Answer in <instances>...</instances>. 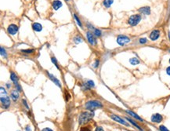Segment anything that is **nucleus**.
I'll list each match as a JSON object with an SVG mask.
<instances>
[{
	"mask_svg": "<svg viewBox=\"0 0 170 131\" xmlns=\"http://www.w3.org/2000/svg\"><path fill=\"white\" fill-rule=\"evenodd\" d=\"M94 116V113L91 112V111H83L80 114L78 118V122L80 125L89 122L90 119H92Z\"/></svg>",
	"mask_w": 170,
	"mask_h": 131,
	"instance_id": "1",
	"label": "nucleus"
},
{
	"mask_svg": "<svg viewBox=\"0 0 170 131\" xmlns=\"http://www.w3.org/2000/svg\"><path fill=\"white\" fill-rule=\"evenodd\" d=\"M85 107L87 110H89L90 111H93L97 108H101L103 107L102 103L97 100H93V101H89L86 102V104H85Z\"/></svg>",
	"mask_w": 170,
	"mask_h": 131,
	"instance_id": "2",
	"label": "nucleus"
},
{
	"mask_svg": "<svg viewBox=\"0 0 170 131\" xmlns=\"http://www.w3.org/2000/svg\"><path fill=\"white\" fill-rule=\"evenodd\" d=\"M141 21V16L139 14H134L132 15L129 18L128 23L131 26H136Z\"/></svg>",
	"mask_w": 170,
	"mask_h": 131,
	"instance_id": "3",
	"label": "nucleus"
},
{
	"mask_svg": "<svg viewBox=\"0 0 170 131\" xmlns=\"http://www.w3.org/2000/svg\"><path fill=\"white\" fill-rule=\"evenodd\" d=\"M131 39L128 36L126 35H119L117 37V43L118 44L119 46H125L126 44L129 43Z\"/></svg>",
	"mask_w": 170,
	"mask_h": 131,
	"instance_id": "4",
	"label": "nucleus"
},
{
	"mask_svg": "<svg viewBox=\"0 0 170 131\" xmlns=\"http://www.w3.org/2000/svg\"><path fill=\"white\" fill-rule=\"evenodd\" d=\"M110 117L113 119L114 121L118 122V123L123 125V126H129V124L128 123V121L126 120L125 119H122V117H120L119 115H114V114H111Z\"/></svg>",
	"mask_w": 170,
	"mask_h": 131,
	"instance_id": "5",
	"label": "nucleus"
},
{
	"mask_svg": "<svg viewBox=\"0 0 170 131\" xmlns=\"http://www.w3.org/2000/svg\"><path fill=\"white\" fill-rule=\"evenodd\" d=\"M86 37H87L88 42H89V43L90 45H92V46L97 45V39H96V37L93 33H92L91 32H87Z\"/></svg>",
	"mask_w": 170,
	"mask_h": 131,
	"instance_id": "6",
	"label": "nucleus"
},
{
	"mask_svg": "<svg viewBox=\"0 0 170 131\" xmlns=\"http://www.w3.org/2000/svg\"><path fill=\"white\" fill-rule=\"evenodd\" d=\"M0 100H1V103H2V106H3L5 108H8L10 107V97H8L7 95H2Z\"/></svg>",
	"mask_w": 170,
	"mask_h": 131,
	"instance_id": "7",
	"label": "nucleus"
},
{
	"mask_svg": "<svg viewBox=\"0 0 170 131\" xmlns=\"http://www.w3.org/2000/svg\"><path fill=\"white\" fill-rule=\"evenodd\" d=\"M150 120L154 123H160V122H162L163 120V116L159 113H155L152 115L151 118H150Z\"/></svg>",
	"mask_w": 170,
	"mask_h": 131,
	"instance_id": "8",
	"label": "nucleus"
},
{
	"mask_svg": "<svg viewBox=\"0 0 170 131\" xmlns=\"http://www.w3.org/2000/svg\"><path fill=\"white\" fill-rule=\"evenodd\" d=\"M18 29L19 28H18L17 25H16V24H10V25H9V27H8L7 32H8V33H9L10 35H14L16 34V33H17Z\"/></svg>",
	"mask_w": 170,
	"mask_h": 131,
	"instance_id": "9",
	"label": "nucleus"
},
{
	"mask_svg": "<svg viewBox=\"0 0 170 131\" xmlns=\"http://www.w3.org/2000/svg\"><path fill=\"white\" fill-rule=\"evenodd\" d=\"M150 39L152 41H156L158 38L160 37V31L158 29H155L153 30L150 34Z\"/></svg>",
	"mask_w": 170,
	"mask_h": 131,
	"instance_id": "10",
	"label": "nucleus"
},
{
	"mask_svg": "<svg viewBox=\"0 0 170 131\" xmlns=\"http://www.w3.org/2000/svg\"><path fill=\"white\" fill-rule=\"evenodd\" d=\"M125 112L127 113L128 115H129L131 117H133V119H136V120H138V121H139V122H144V119H143L142 118H140V117H139L138 115H137V114H136V113L134 112V111H131V110H125Z\"/></svg>",
	"mask_w": 170,
	"mask_h": 131,
	"instance_id": "11",
	"label": "nucleus"
},
{
	"mask_svg": "<svg viewBox=\"0 0 170 131\" xmlns=\"http://www.w3.org/2000/svg\"><path fill=\"white\" fill-rule=\"evenodd\" d=\"M47 76H49V79H50L51 81H53V82L54 83L55 85H57L58 87H61V83H60V81L57 79V78L53 76V75H52L50 73H49V72H47Z\"/></svg>",
	"mask_w": 170,
	"mask_h": 131,
	"instance_id": "12",
	"label": "nucleus"
},
{
	"mask_svg": "<svg viewBox=\"0 0 170 131\" xmlns=\"http://www.w3.org/2000/svg\"><path fill=\"white\" fill-rule=\"evenodd\" d=\"M139 12L144 15H149L150 13V8L149 6H144L139 9Z\"/></svg>",
	"mask_w": 170,
	"mask_h": 131,
	"instance_id": "13",
	"label": "nucleus"
},
{
	"mask_svg": "<svg viewBox=\"0 0 170 131\" xmlns=\"http://www.w3.org/2000/svg\"><path fill=\"white\" fill-rule=\"evenodd\" d=\"M10 97L13 101H16L19 99V97H20V94H19V91L17 90H13L10 93Z\"/></svg>",
	"mask_w": 170,
	"mask_h": 131,
	"instance_id": "14",
	"label": "nucleus"
},
{
	"mask_svg": "<svg viewBox=\"0 0 170 131\" xmlns=\"http://www.w3.org/2000/svg\"><path fill=\"white\" fill-rule=\"evenodd\" d=\"M62 2L59 1V0H55V1L53 2V3H52V6L53 8L55 10H58L60 7L62 6Z\"/></svg>",
	"mask_w": 170,
	"mask_h": 131,
	"instance_id": "15",
	"label": "nucleus"
},
{
	"mask_svg": "<svg viewBox=\"0 0 170 131\" xmlns=\"http://www.w3.org/2000/svg\"><path fill=\"white\" fill-rule=\"evenodd\" d=\"M125 119L126 120H127L129 122L130 124H132L133 125V126H135L136 128H137V129H138L139 130H142V129H141V127L139 126L138 124L136 123V122L134 121V120H133V119H132L131 118H129V117H125Z\"/></svg>",
	"mask_w": 170,
	"mask_h": 131,
	"instance_id": "16",
	"label": "nucleus"
},
{
	"mask_svg": "<svg viewBox=\"0 0 170 131\" xmlns=\"http://www.w3.org/2000/svg\"><path fill=\"white\" fill-rule=\"evenodd\" d=\"M32 28L35 32H41L42 30V26L39 23H34L32 24Z\"/></svg>",
	"mask_w": 170,
	"mask_h": 131,
	"instance_id": "17",
	"label": "nucleus"
},
{
	"mask_svg": "<svg viewBox=\"0 0 170 131\" xmlns=\"http://www.w3.org/2000/svg\"><path fill=\"white\" fill-rule=\"evenodd\" d=\"M10 79L14 84L18 83V77L14 72H13V71H11V73H10Z\"/></svg>",
	"mask_w": 170,
	"mask_h": 131,
	"instance_id": "18",
	"label": "nucleus"
},
{
	"mask_svg": "<svg viewBox=\"0 0 170 131\" xmlns=\"http://www.w3.org/2000/svg\"><path fill=\"white\" fill-rule=\"evenodd\" d=\"M129 63L132 65H137L139 64V60L137 57H132L129 59Z\"/></svg>",
	"mask_w": 170,
	"mask_h": 131,
	"instance_id": "19",
	"label": "nucleus"
},
{
	"mask_svg": "<svg viewBox=\"0 0 170 131\" xmlns=\"http://www.w3.org/2000/svg\"><path fill=\"white\" fill-rule=\"evenodd\" d=\"M113 2H114V0H103V5L106 8H109V7H111V5L112 4H113Z\"/></svg>",
	"mask_w": 170,
	"mask_h": 131,
	"instance_id": "20",
	"label": "nucleus"
},
{
	"mask_svg": "<svg viewBox=\"0 0 170 131\" xmlns=\"http://www.w3.org/2000/svg\"><path fill=\"white\" fill-rule=\"evenodd\" d=\"M73 41H74V43H75L78 44V43H81L83 42V38H82L80 35H77L73 38Z\"/></svg>",
	"mask_w": 170,
	"mask_h": 131,
	"instance_id": "21",
	"label": "nucleus"
},
{
	"mask_svg": "<svg viewBox=\"0 0 170 131\" xmlns=\"http://www.w3.org/2000/svg\"><path fill=\"white\" fill-rule=\"evenodd\" d=\"M93 34L96 36V37H100L101 35H102V32H101V31L98 28H95L94 31H93Z\"/></svg>",
	"mask_w": 170,
	"mask_h": 131,
	"instance_id": "22",
	"label": "nucleus"
},
{
	"mask_svg": "<svg viewBox=\"0 0 170 131\" xmlns=\"http://www.w3.org/2000/svg\"><path fill=\"white\" fill-rule=\"evenodd\" d=\"M86 86L88 88H92V87H94L95 86V83L92 80H89V81H87L86 83Z\"/></svg>",
	"mask_w": 170,
	"mask_h": 131,
	"instance_id": "23",
	"label": "nucleus"
},
{
	"mask_svg": "<svg viewBox=\"0 0 170 131\" xmlns=\"http://www.w3.org/2000/svg\"><path fill=\"white\" fill-rule=\"evenodd\" d=\"M74 17H75V20L76 21L77 24H78V25L80 26L81 27H82V22H81V21H80V19L78 17V16H77L75 13H74Z\"/></svg>",
	"mask_w": 170,
	"mask_h": 131,
	"instance_id": "24",
	"label": "nucleus"
},
{
	"mask_svg": "<svg viewBox=\"0 0 170 131\" xmlns=\"http://www.w3.org/2000/svg\"><path fill=\"white\" fill-rule=\"evenodd\" d=\"M21 52H22V53H25V54H33V53L35 52V49H22Z\"/></svg>",
	"mask_w": 170,
	"mask_h": 131,
	"instance_id": "25",
	"label": "nucleus"
},
{
	"mask_svg": "<svg viewBox=\"0 0 170 131\" xmlns=\"http://www.w3.org/2000/svg\"><path fill=\"white\" fill-rule=\"evenodd\" d=\"M0 51H1V55L2 56V57H5V58L7 57L6 52H5V49L3 48V47H1V48H0Z\"/></svg>",
	"mask_w": 170,
	"mask_h": 131,
	"instance_id": "26",
	"label": "nucleus"
},
{
	"mask_svg": "<svg viewBox=\"0 0 170 131\" xmlns=\"http://www.w3.org/2000/svg\"><path fill=\"white\" fill-rule=\"evenodd\" d=\"M51 60H52V63H53V65L56 66V68L59 69L58 63H57V59H56V57H53L51 58Z\"/></svg>",
	"mask_w": 170,
	"mask_h": 131,
	"instance_id": "27",
	"label": "nucleus"
},
{
	"mask_svg": "<svg viewBox=\"0 0 170 131\" xmlns=\"http://www.w3.org/2000/svg\"><path fill=\"white\" fill-rule=\"evenodd\" d=\"M159 130L160 131H169V130L167 128L166 126H165L164 125H161L160 126H159Z\"/></svg>",
	"mask_w": 170,
	"mask_h": 131,
	"instance_id": "28",
	"label": "nucleus"
},
{
	"mask_svg": "<svg viewBox=\"0 0 170 131\" xmlns=\"http://www.w3.org/2000/svg\"><path fill=\"white\" fill-rule=\"evenodd\" d=\"M139 43L140 44H145L147 43V39L146 38H139Z\"/></svg>",
	"mask_w": 170,
	"mask_h": 131,
	"instance_id": "29",
	"label": "nucleus"
},
{
	"mask_svg": "<svg viewBox=\"0 0 170 131\" xmlns=\"http://www.w3.org/2000/svg\"><path fill=\"white\" fill-rule=\"evenodd\" d=\"M99 65H100V60H95V63L93 64V68H97L99 67Z\"/></svg>",
	"mask_w": 170,
	"mask_h": 131,
	"instance_id": "30",
	"label": "nucleus"
},
{
	"mask_svg": "<svg viewBox=\"0 0 170 131\" xmlns=\"http://www.w3.org/2000/svg\"><path fill=\"white\" fill-rule=\"evenodd\" d=\"M0 90H1V94H2V95H3V94H4V95H7V92L5 91V90L3 87H2V86L1 88H0Z\"/></svg>",
	"mask_w": 170,
	"mask_h": 131,
	"instance_id": "31",
	"label": "nucleus"
},
{
	"mask_svg": "<svg viewBox=\"0 0 170 131\" xmlns=\"http://www.w3.org/2000/svg\"><path fill=\"white\" fill-rule=\"evenodd\" d=\"M165 71H166V74L168 75V76H170V66L167 67Z\"/></svg>",
	"mask_w": 170,
	"mask_h": 131,
	"instance_id": "32",
	"label": "nucleus"
},
{
	"mask_svg": "<svg viewBox=\"0 0 170 131\" xmlns=\"http://www.w3.org/2000/svg\"><path fill=\"white\" fill-rule=\"evenodd\" d=\"M87 27H89V29H90V30H93V31H94V27H93V26H92L91 25V24H89V23H88L87 24Z\"/></svg>",
	"mask_w": 170,
	"mask_h": 131,
	"instance_id": "33",
	"label": "nucleus"
},
{
	"mask_svg": "<svg viewBox=\"0 0 170 131\" xmlns=\"http://www.w3.org/2000/svg\"><path fill=\"white\" fill-rule=\"evenodd\" d=\"M95 131H104V130L101 126H97V128H96Z\"/></svg>",
	"mask_w": 170,
	"mask_h": 131,
	"instance_id": "34",
	"label": "nucleus"
},
{
	"mask_svg": "<svg viewBox=\"0 0 170 131\" xmlns=\"http://www.w3.org/2000/svg\"><path fill=\"white\" fill-rule=\"evenodd\" d=\"M42 131H53L52 129H50V128H49V127H46V128H44V129L42 130Z\"/></svg>",
	"mask_w": 170,
	"mask_h": 131,
	"instance_id": "35",
	"label": "nucleus"
},
{
	"mask_svg": "<svg viewBox=\"0 0 170 131\" xmlns=\"http://www.w3.org/2000/svg\"><path fill=\"white\" fill-rule=\"evenodd\" d=\"M23 101V103H24V105H25V106H26V107H27V108H29V107H28V105H27V101H25V100H23V101Z\"/></svg>",
	"mask_w": 170,
	"mask_h": 131,
	"instance_id": "36",
	"label": "nucleus"
},
{
	"mask_svg": "<svg viewBox=\"0 0 170 131\" xmlns=\"http://www.w3.org/2000/svg\"><path fill=\"white\" fill-rule=\"evenodd\" d=\"M26 131H31V127H30V126H27V127H26Z\"/></svg>",
	"mask_w": 170,
	"mask_h": 131,
	"instance_id": "37",
	"label": "nucleus"
},
{
	"mask_svg": "<svg viewBox=\"0 0 170 131\" xmlns=\"http://www.w3.org/2000/svg\"><path fill=\"white\" fill-rule=\"evenodd\" d=\"M6 86H7V88H10L11 87V84H10V83H7Z\"/></svg>",
	"mask_w": 170,
	"mask_h": 131,
	"instance_id": "38",
	"label": "nucleus"
},
{
	"mask_svg": "<svg viewBox=\"0 0 170 131\" xmlns=\"http://www.w3.org/2000/svg\"><path fill=\"white\" fill-rule=\"evenodd\" d=\"M169 38H170V31L169 32Z\"/></svg>",
	"mask_w": 170,
	"mask_h": 131,
	"instance_id": "39",
	"label": "nucleus"
},
{
	"mask_svg": "<svg viewBox=\"0 0 170 131\" xmlns=\"http://www.w3.org/2000/svg\"><path fill=\"white\" fill-rule=\"evenodd\" d=\"M169 64H170V58H169Z\"/></svg>",
	"mask_w": 170,
	"mask_h": 131,
	"instance_id": "40",
	"label": "nucleus"
},
{
	"mask_svg": "<svg viewBox=\"0 0 170 131\" xmlns=\"http://www.w3.org/2000/svg\"><path fill=\"white\" fill-rule=\"evenodd\" d=\"M65 1H69V0H65Z\"/></svg>",
	"mask_w": 170,
	"mask_h": 131,
	"instance_id": "41",
	"label": "nucleus"
},
{
	"mask_svg": "<svg viewBox=\"0 0 170 131\" xmlns=\"http://www.w3.org/2000/svg\"><path fill=\"white\" fill-rule=\"evenodd\" d=\"M169 52H170V49H169Z\"/></svg>",
	"mask_w": 170,
	"mask_h": 131,
	"instance_id": "42",
	"label": "nucleus"
},
{
	"mask_svg": "<svg viewBox=\"0 0 170 131\" xmlns=\"http://www.w3.org/2000/svg\"><path fill=\"white\" fill-rule=\"evenodd\" d=\"M139 131H143V130H139Z\"/></svg>",
	"mask_w": 170,
	"mask_h": 131,
	"instance_id": "43",
	"label": "nucleus"
},
{
	"mask_svg": "<svg viewBox=\"0 0 170 131\" xmlns=\"http://www.w3.org/2000/svg\"><path fill=\"white\" fill-rule=\"evenodd\" d=\"M17 131H20V130H17Z\"/></svg>",
	"mask_w": 170,
	"mask_h": 131,
	"instance_id": "44",
	"label": "nucleus"
}]
</instances>
